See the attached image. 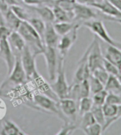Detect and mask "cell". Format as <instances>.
<instances>
[{
  "label": "cell",
  "mask_w": 121,
  "mask_h": 135,
  "mask_svg": "<svg viewBox=\"0 0 121 135\" xmlns=\"http://www.w3.org/2000/svg\"><path fill=\"white\" fill-rule=\"evenodd\" d=\"M17 31L22 36L30 49L34 48L33 53L35 55L41 54L44 49V44L35 28L28 21H22Z\"/></svg>",
  "instance_id": "cell-1"
},
{
  "label": "cell",
  "mask_w": 121,
  "mask_h": 135,
  "mask_svg": "<svg viewBox=\"0 0 121 135\" xmlns=\"http://www.w3.org/2000/svg\"><path fill=\"white\" fill-rule=\"evenodd\" d=\"M50 85L59 99L67 98L70 86L68 85L67 79H66L64 57H62V56L59 57L58 66H57L56 78L53 83Z\"/></svg>",
  "instance_id": "cell-2"
},
{
  "label": "cell",
  "mask_w": 121,
  "mask_h": 135,
  "mask_svg": "<svg viewBox=\"0 0 121 135\" xmlns=\"http://www.w3.org/2000/svg\"><path fill=\"white\" fill-rule=\"evenodd\" d=\"M33 101H34L35 105L38 107H39L40 109H44L46 112L57 114L60 119H62L65 123L71 122L70 119L66 118L61 112L60 107H59L58 101H56L52 99L51 98L42 93H38L34 95Z\"/></svg>",
  "instance_id": "cell-3"
},
{
  "label": "cell",
  "mask_w": 121,
  "mask_h": 135,
  "mask_svg": "<svg viewBox=\"0 0 121 135\" xmlns=\"http://www.w3.org/2000/svg\"><path fill=\"white\" fill-rule=\"evenodd\" d=\"M90 46L91 49L88 56V64L91 73H92L97 68H103L104 56L102 54L99 43V38L98 36H94L93 41L90 44Z\"/></svg>",
  "instance_id": "cell-4"
},
{
  "label": "cell",
  "mask_w": 121,
  "mask_h": 135,
  "mask_svg": "<svg viewBox=\"0 0 121 135\" xmlns=\"http://www.w3.org/2000/svg\"><path fill=\"white\" fill-rule=\"evenodd\" d=\"M82 24H83V26L88 28L91 32L93 33L94 35L98 36L99 38L103 40L108 44L113 45V46H118V42L115 41L111 37V36H109L104 24L101 20L92 19V20H89V21H84Z\"/></svg>",
  "instance_id": "cell-5"
},
{
  "label": "cell",
  "mask_w": 121,
  "mask_h": 135,
  "mask_svg": "<svg viewBox=\"0 0 121 135\" xmlns=\"http://www.w3.org/2000/svg\"><path fill=\"white\" fill-rule=\"evenodd\" d=\"M15 55V63L12 68V72L8 75V79L6 84H14L16 85H21L25 83L27 79L25 70L23 69L21 63V54H16Z\"/></svg>",
  "instance_id": "cell-6"
},
{
  "label": "cell",
  "mask_w": 121,
  "mask_h": 135,
  "mask_svg": "<svg viewBox=\"0 0 121 135\" xmlns=\"http://www.w3.org/2000/svg\"><path fill=\"white\" fill-rule=\"evenodd\" d=\"M41 54L44 56L45 59L47 70L50 80L54 81L56 78L58 66V58L56 48L45 46L44 49Z\"/></svg>",
  "instance_id": "cell-7"
},
{
  "label": "cell",
  "mask_w": 121,
  "mask_h": 135,
  "mask_svg": "<svg viewBox=\"0 0 121 135\" xmlns=\"http://www.w3.org/2000/svg\"><path fill=\"white\" fill-rule=\"evenodd\" d=\"M80 27L79 23H77L74 28L70 32L60 38L57 49H58L60 56L65 58L67 54L77 39V32Z\"/></svg>",
  "instance_id": "cell-8"
},
{
  "label": "cell",
  "mask_w": 121,
  "mask_h": 135,
  "mask_svg": "<svg viewBox=\"0 0 121 135\" xmlns=\"http://www.w3.org/2000/svg\"><path fill=\"white\" fill-rule=\"evenodd\" d=\"M35 55L33 53L30 47L26 44L24 47L23 51L21 52V63L23 65V69L25 70L26 74L27 79L30 80L33 77L37 70H36V65H35Z\"/></svg>",
  "instance_id": "cell-9"
},
{
  "label": "cell",
  "mask_w": 121,
  "mask_h": 135,
  "mask_svg": "<svg viewBox=\"0 0 121 135\" xmlns=\"http://www.w3.org/2000/svg\"><path fill=\"white\" fill-rule=\"evenodd\" d=\"M90 49L91 46L89 45L81 59L78 62L77 70L75 71L74 75L73 83H80L84 80L88 79V78L91 75V70L88 64V56L90 51Z\"/></svg>",
  "instance_id": "cell-10"
},
{
  "label": "cell",
  "mask_w": 121,
  "mask_h": 135,
  "mask_svg": "<svg viewBox=\"0 0 121 135\" xmlns=\"http://www.w3.org/2000/svg\"><path fill=\"white\" fill-rule=\"evenodd\" d=\"M59 107L63 115L70 121H75L78 112V103L71 98H63L58 101Z\"/></svg>",
  "instance_id": "cell-11"
},
{
  "label": "cell",
  "mask_w": 121,
  "mask_h": 135,
  "mask_svg": "<svg viewBox=\"0 0 121 135\" xmlns=\"http://www.w3.org/2000/svg\"><path fill=\"white\" fill-rule=\"evenodd\" d=\"M0 58L4 61L7 67V74L9 75L15 63V55L8 39H0Z\"/></svg>",
  "instance_id": "cell-12"
},
{
  "label": "cell",
  "mask_w": 121,
  "mask_h": 135,
  "mask_svg": "<svg viewBox=\"0 0 121 135\" xmlns=\"http://www.w3.org/2000/svg\"><path fill=\"white\" fill-rule=\"evenodd\" d=\"M74 20L77 21H89L92 19H96L98 14L90 6L81 4L76 3L73 10Z\"/></svg>",
  "instance_id": "cell-13"
},
{
  "label": "cell",
  "mask_w": 121,
  "mask_h": 135,
  "mask_svg": "<svg viewBox=\"0 0 121 135\" xmlns=\"http://www.w3.org/2000/svg\"><path fill=\"white\" fill-rule=\"evenodd\" d=\"M30 80L33 81V83L36 87V88H38V90L40 92V93L44 94L56 101H59L60 99L53 91L51 85L48 83L46 80H45L44 78L38 73V71L34 73Z\"/></svg>",
  "instance_id": "cell-14"
},
{
  "label": "cell",
  "mask_w": 121,
  "mask_h": 135,
  "mask_svg": "<svg viewBox=\"0 0 121 135\" xmlns=\"http://www.w3.org/2000/svg\"><path fill=\"white\" fill-rule=\"evenodd\" d=\"M94 9H96L102 14L106 16L120 18L121 19V12L111 4L107 0H102L101 2H96L91 6Z\"/></svg>",
  "instance_id": "cell-15"
},
{
  "label": "cell",
  "mask_w": 121,
  "mask_h": 135,
  "mask_svg": "<svg viewBox=\"0 0 121 135\" xmlns=\"http://www.w3.org/2000/svg\"><path fill=\"white\" fill-rule=\"evenodd\" d=\"M60 36L54 28L53 23H45V31L44 33L43 43L45 46L56 48L58 44Z\"/></svg>",
  "instance_id": "cell-16"
},
{
  "label": "cell",
  "mask_w": 121,
  "mask_h": 135,
  "mask_svg": "<svg viewBox=\"0 0 121 135\" xmlns=\"http://www.w3.org/2000/svg\"><path fill=\"white\" fill-rule=\"evenodd\" d=\"M104 58L109 61L120 70L121 68V49L115 46L109 45L106 49Z\"/></svg>",
  "instance_id": "cell-17"
},
{
  "label": "cell",
  "mask_w": 121,
  "mask_h": 135,
  "mask_svg": "<svg viewBox=\"0 0 121 135\" xmlns=\"http://www.w3.org/2000/svg\"><path fill=\"white\" fill-rule=\"evenodd\" d=\"M8 41L12 49H14L17 52V54H21L26 45L25 40L17 31H12L8 38Z\"/></svg>",
  "instance_id": "cell-18"
},
{
  "label": "cell",
  "mask_w": 121,
  "mask_h": 135,
  "mask_svg": "<svg viewBox=\"0 0 121 135\" xmlns=\"http://www.w3.org/2000/svg\"><path fill=\"white\" fill-rule=\"evenodd\" d=\"M30 9H32L33 12H35L36 14L40 16V19H42L43 21L47 23H54L55 22V16H54L52 9L50 8L47 6H41L39 7H30Z\"/></svg>",
  "instance_id": "cell-19"
},
{
  "label": "cell",
  "mask_w": 121,
  "mask_h": 135,
  "mask_svg": "<svg viewBox=\"0 0 121 135\" xmlns=\"http://www.w3.org/2000/svg\"><path fill=\"white\" fill-rule=\"evenodd\" d=\"M1 135H26L19 127L11 120H5L0 129Z\"/></svg>",
  "instance_id": "cell-20"
},
{
  "label": "cell",
  "mask_w": 121,
  "mask_h": 135,
  "mask_svg": "<svg viewBox=\"0 0 121 135\" xmlns=\"http://www.w3.org/2000/svg\"><path fill=\"white\" fill-rule=\"evenodd\" d=\"M4 19L7 26L12 31H17L21 25V21L19 17L14 14V12L9 8L5 14H4Z\"/></svg>",
  "instance_id": "cell-21"
},
{
  "label": "cell",
  "mask_w": 121,
  "mask_h": 135,
  "mask_svg": "<svg viewBox=\"0 0 121 135\" xmlns=\"http://www.w3.org/2000/svg\"><path fill=\"white\" fill-rule=\"evenodd\" d=\"M52 11L55 16V22H72L74 20L73 12H66L57 6L52 7Z\"/></svg>",
  "instance_id": "cell-22"
},
{
  "label": "cell",
  "mask_w": 121,
  "mask_h": 135,
  "mask_svg": "<svg viewBox=\"0 0 121 135\" xmlns=\"http://www.w3.org/2000/svg\"><path fill=\"white\" fill-rule=\"evenodd\" d=\"M104 89L108 93H113L121 96V84L116 76L110 75L106 83L105 84Z\"/></svg>",
  "instance_id": "cell-23"
},
{
  "label": "cell",
  "mask_w": 121,
  "mask_h": 135,
  "mask_svg": "<svg viewBox=\"0 0 121 135\" xmlns=\"http://www.w3.org/2000/svg\"><path fill=\"white\" fill-rule=\"evenodd\" d=\"M30 23L35 30L39 34L43 42V38H44V33L45 31V22L42 19L38 18V17H30V19L27 21ZM44 44V43H43Z\"/></svg>",
  "instance_id": "cell-24"
},
{
  "label": "cell",
  "mask_w": 121,
  "mask_h": 135,
  "mask_svg": "<svg viewBox=\"0 0 121 135\" xmlns=\"http://www.w3.org/2000/svg\"><path fill=\"white\" fill-rule=\"evenodd\" d=\"M76 24L77 23H73L72 21V22H67V21L65 22H54L53 26L57 33L60 36H62L72 30L74 27L76 26Z\"/></svg>",
  "instance_id": "cell-25"
},
{
  "label": "cell",
  "mask_w": 121,
  "mask_h": 135,
  "mask_svg": "<svg viewBox=\"0 0 121 135\" xmlns=\"http://www.w3.org/2000/svg\"><path fill=\"white\" fill-rule=\"evenodd\" d=\"M93 105V103L92 98L89 97L81 98L78 103V112L79 115L82 116L86 112H90Z\"/></svg>",
  "instance_id": "cell-26"
},
{
  "label": "cell",
  "mask_w": 121,
  "mask_h": 135,
  "mask_svg": "<svg viewBox=\"0 0 121 135\" xmlns=\"http://www.w3.org/2000/svg\"><path fill=\"white\" fill-rule=\"evenodd\" d=\"M76 3L75 0H55L54 6L59 7L66 12H73Z\"/></svg>",
  "instance_id": "cell-27"
},
{
  "label": "cell",
  "mask_w": 121,
  "mask_h": 135,
  "mask_svg": "<svg viewBox=\"0 0 121 135\" xmlns=\"http://www.w3.org/2000/svg\"><path fill=\"white\" fill-rule=\"evenodd\" d=\"M91 112L93 114V117L95 119L96 122L97 123L100 124L102 126V129H103V126L105 123V115L103 114V109H102V106H98V105H93L92 108L91 109Z\"/></svg>",
  "instance_id": "cell-28"
},
{
  "label": "cell",
  "mask_w": 121,
  "mask_h": 135,
  "mask_svg": "<svg viewBox=\"0 0 121 135\" xmlns=\"http://www.w3.org/2000/svg\"><path fill=\"white\" fill-rule=\"evenodd\" d=\"M88 83H89V86H90L91 93H92L93 95L104 89V85L99 80L93 76L92 75H90V77L88 78Z\"/></svg>",
  "instance_id": "cell-29"
},
{
  "label": "cell",
  "mask_w": 121,
  "mask_h": 135,
  "mask_svg": "<svg viewBox=\"0 0 121 135\" xmlns=\"http://www.w3.org/2000/svg\"><path fill=\"white\" fill-rule=\"evenodd\" d=\"M81 117H82V120L79 124V127L83 131L86 128H87L88 127L96 122L91 111L86 112Z\"/></svg>",
  "instance_id": "cell-30"
},
{
  "label": "cell",
  "mask_w": 121,
  "mask_h": 135,
  "mask_svg": "<svg viewBox=\"0 0 121 135\" xmlns=\"http://www.w3.org/2000/svg\"><path fill=\"white\" fill-rule=\"evenodd\" d=\"M11 9L21 21H28L30 18L28 12L24 8L20 7L19 4L11 6Z\"/></svg>",
  "instance_id": "cell-31"
},
{
  "label": "cell",
  "mask_w": 121,
  "mask_h": 135,
  "mask_svg": "<svg viewBox=\"0 0 121 135\" xmlns=\"http://www.w3.org/2000/svg\"><path fill=\"white\" fill-rule=\"evenodd\" d=\"M108 93L107 91L105 89H103L102 90L93 94V98H92L93 105L102 106L106 103V98H107Z\"/></svg>",
  "instance_id": "cell-32"
},
{
  "label": "cell",
  "mask_w": 121,
  "mask_h": 135,
  "mask_svg": "<svg viewBox=\"0 0 121 135\" xmlns=\"http://www.w3.org/2000/svg\"><path fill=\"white\" fill-rule=\"evenodd\" d=\"M91 75L96 78L98 80H99L104 85L106 83L110 75L107 73V71L105 70L104 68H99L96 69L91 73Z\"/></svg>",
  "instance_id": "cell-33"
},
{
  "label": "cell",
  "mask_w": 121,
  "mask_h": 135,
  "mask_svg": "<svg viewBox=\"0 0 121 135\" xmlns=\"http://www.w3.org/2000/svg\"><path fill=\"white\" fill-rule=\"evenodd\" d=\"M83 132L87 135H101L103 134L102 126L96 122L85 129Z\"/></svg>",
  "instance_id": "cell-34"
},
{
  "label": "cell",
  "mask_w": 121,
  "mask_h": 135,
  "mask_svg": "<svg viewBox=\"0 0 121 135\" xmlns=\"http://www.w3.org/2000/svg\"><path fill=\"white\" fill-rule=\"evenodd\" d=\"M103 68H104L105 70L107 71L109 75H111L117 76L121 72L118 68L116 67L115 65H113V63H111L109 61H108L107 60H106L105 58L103 60Z\"/></svg>",
  "instance_id": "cell-35"
},
{
  "label": "cell",
  "mask_w": 121,
  "mask_h": 135,
  "mask_svg": "<svg viewBox=\"0 0 121 135\" xmlns=\"http://www.w3.org/2000/svg\"><path fill=\"white\" fill-rule=\"evenodd\" d=\"M79 88H80V97L81 98L89 97L91 94L90 86L88 80L86 79L79 83Z\"/></svg>",
  "instance_id": "cell-36"
},
{
  "label": "cell",
  "mask_w": 121,
  "mask_h": 135,
  "mask_svg": "<svg viewBox=\"0 0 121 135\" xmlns=\"http://www.w3.org/2000/svg\"><path fill=\"white\" fill-rule=\"evenodd\" d=\"M77 126L75 125V124L72 122H67V123H65L61 130L57 133V134L60 135H65L68 134L70 132H72L73 131L76 129Z\"/></svg>",
  "instance_id": "cell-37"
},
{
  "label": "cell",
  "mask_w": 121,
  "mask_h": 135,
  "mask_svg": "<svg viewBox=\"0 0 121 135\" xmlns=\"http://www.w3.org/2000/svg\"><path fill=\"white\" fill-rule=\"evenodd\" d=\"M106 103L117 105H121V96H119L115 94L108 93Z\"/></svg>",
  "instance_id": "cell-38"
},
{
  "label": "cell",
  "mask_w": 121,
  "mask_h": 135,
  "mask_svg": "<svg viewBox=\"0 0 121 135\" xmlns=\"http://www.w3.org/2000/svg\"><path fill=\"white\" fill-rule=\"evenodd\" d=\"M12 31V30L7 26H5L4 24H0V39H8Z\"/></svg>",
  "instance_id": "cell-39"
},
{
  "label": "cell",
  "mask_w": 121,
  "mask_h": 135,
  "mask_svg": "<svg viewBox=\"0 0 121 135\" xmlns=\"http://www.w3.org/2000/svg\"><path fill=\"white\" fill-rule=\"evenodd\" d=\"M23 1L27 4L35 6V5H41L45 2L49 3V2H51L52 0H23Z\"/></svg>",
  "instance_id": "cell-40"
},
{
  "label": "cell",
  "mask_w": 121,
  "mask_h": 135,
  "mask_svg": "<svg viewBox=\"0 0 121 135\" xmlns=\"http://www.w3.org/2000/svg\"><path fill=\"white\" fill-rule=\"evenodd\" d=\"M9 9V5L7 4V2L5 0H0V12L4 14Z\"/></svg>",
  "instance_id": "cell-41"
},
{
  "label": "cell",
  "mask_w": 121,
  "mask_h": 135,
  "mask_svg": "<svg viewBox=\"0 0 121 135\" xmlns=\"http://www.w3.org/2000/svg\"><path fill=\"white\" fill-rule=\"evenodd\" d=\"M75 2L78 4H81L87 5V6H90L93 4V3L97 2L96 0H75Z\"/></svg>",
  "instance_id": "cell-42"
},
{
  "label": "cell",
  "mask_w": 121,
  "mask_h": 135,
  "mask_svg": "<svg viewBox=\"0 0 121 135\" xmlns=\"http://www.w3.org/2000/svg\"><path fill=\"white\" fill-rule=\"evenodd\" d=\"M107 1L121 12V0H107Z\"/></svg>",
  "instance_id": "cell-43"
},
{
  "label": "cell",
  "mask_w": 121,
  "mask_h": 135,
  "mask_svg": "<svg viewBox=\"0 0 121 135\" xmlns=\"http://www.w3.org/2000/svg\"><path fill=\"white\" fill-rule=\"evenodd\" d=\"M103 19H105L106 20H107V21L116 22V23H120L121 25V19H120V18H114V17H111V16L104 15V16H103Z\"/></svg>",
  "instance_id": "cell-44"
},
{
  "label": "cell",
  "mask_w": 121,
  "mask_h": 135,
  "mask_svg": "<svg viewBox=\"0 0 121 135\" xmlns=\"http://www.w3.org/2000/svg\"><path fill=\"white\" fill-rule=\"evenodd\" d=\"M7 2V4L9 6H13V5H18L19 3L17 2V0H5Z\"/></svg>",
  "instance_id": "cell-45"
},
{
  "label": "cell",
  "mask_w": 121,
  "mask_h": 135,
  "mask_svg": "<svg viewBox=\"0 0 121 135\" xmlns=\"http://www.w3.org/2000/svg\"><path fill=\"white\" fill-rule=\"evenodd\" d=\"M116 77H117V78H118V80H119V82H120V84H121V72L120 73H119L118 75H117Z\"/></svg>",
  "instance_id": "cell-46"
},
{
  "label": "cell",
  "mask_w": 121,
  "mask_h": 135,
  "mask_svg": "<svg viewBox=\"0 0 121 135\" xmlns=\"http://www.w3.org/2000/svg\"><path fill=\"white\" fill-rule=\"evenodd\" d=\"M118 48H120V49H121V44H120V43H119V44H118Z\"/></svg>",
  "instance_id": "cell-47"
},
{
  "label": "cell",
  "mask_w": 121,
  "mask_h": 135,
  "mask_svg": "<svg viewBox=\"0 0 121 135\" xmlns=\"http://www.w3.org/2000/svg\"><path fill=\"white\" fill-rule=\"evenodd\" d=\"M101 1H102V0H100V1H99V2H101Z\"/></svg>",
  "instance_id": "cell-48"
},
{
  "label": "cell",
  "mask_w": 121,
  "mask_h": 135,
  "mask_svg": "<svg viewBox=\"0 0 121 135\" xmlns=\"http://www.w3.org/2000/svg\"><path fill=\"white\" fill-rule=\"evenodd\" d=\"M120 71H121V68H120Z\"/></svg>",
  "instance_id": "cell-49"
}]
</instances>
